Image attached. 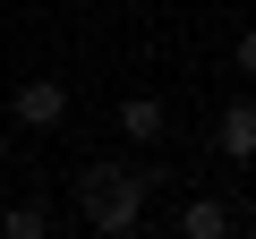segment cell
<instances>
[{"label":"cell","mask_w":256,"mask_h":239,"mask_svg":"<svg viewBox=\"0 0 256 239\" xmlns=\"http://www.w3.org/2000/svg\"><path fill=\"white\" fill-rule=\"evenodd\" d=\"M162 128H171V111H162L154 94H128V102H120V137H128V146H162Z\"/></svg>","instance_id":"5b68a950"},{"label":"cell","mask_w":256,"mask_h":239,"mask_svg":"<svg viewBox=\"0 0 256 239\" xmlns=\"http://www.w3.org/2000/svg\"><path fill=\"white\" fill-rule=\"evenodd\" d=\"M230 60H239V77H256V26H248V34L230 43Z\"/></svg>","instance_id":"52a82bcc"},{"label":"cell","mask_w":256,"mask_h":239,"mask_svg":"<svg viewBox=\"0 0 256 239\" xmlns=\"http://www.w3.org/2000/svg\"><path fill=\"white\" fill-rule=\"evenodd\" d=\"M214 146H222L230 162H256V94H239V102L214 120Z\"/></svg>","instance_id":"3957f363"},{"label":"cell","mask_w":256,"mask_h":239,"mask_svg":"<svg viewBox=\"0 0 256 239\" xmlns=\"http://www.w3.org/2000/svg\"><path fill=\"white\" fill-rule=\"evenodd\" d=\"M171 230H180V239H222V230H239V214H230L222 196H188Z\"/></svg>","instance_id":"277c9868"},{"label":"cell","mask_w":256,"mask_h":239,"mask_svg":"<svg viewBox=\"0 0 256 239\" xmlns=\"http://www.w3.org/2000/svg\"><path fill=\"white\" fill-rule=\"evenodd\" d=\"M9 120H18V128H34V137L60 128V120H68V86H60V77H26V86L9 94Z\"/></svg>","instance_id":"7a4b0ae2"},{"label":"cell","mask_w":256,"mask_h":239,"mask_svg":"<svg viewBox=\"0 0 256 239\" xmlns=\"http://www.w3.org/2000/svg\"><path fill=\"white\" fill-rule=\"evenodd\" d=\"M0 230H9V239H43V230H52V205H34V196H26V205L0 214Z\"/></svg>","instance_id":"8992f818"},{"label":"cell","mask_w":256,"mask_h":239,"mask_svg":"<svg viewBox=\"0 0 256 239\" xmlns=\"http://www.w3.org/2000/svg\"><path fill=\"white\" fill-rule=\"evenodd\" d=\"M154 180H171V171H154V162H86V171H77V214H86V230L128 239V230L146 222Z\"/></svg>","instance_id":"6da1fadb"}]
</instances>
